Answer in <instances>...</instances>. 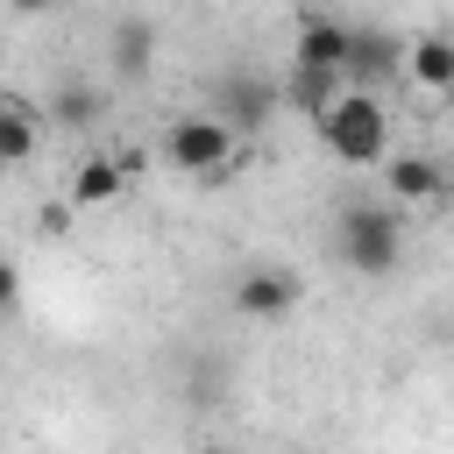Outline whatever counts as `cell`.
Returning a JSON list of instances; mask_svg holds the SVG:
<instances>
[{
    "label": "cell",
    "instance_id": "1",
    "mask_svg": "<svg viewBox=\"0 0 454 454\" xmlns=\"http://www.w3.org/2000/svg\"><path fill=\"white\" fill-rule=\"evenodd\" d=\"M333 255L355 277H390L404 255V213L390 199H348L333 220Z\"/></svg>",
    "mask_w": 454,
    "mask_h": 454
},
{
    "label": "cell",
    "instance_id": "2",
    "mask_svg": "<svg viewBox=\"0 0 454 454\" xmlns=\"http://www.w3.org/2000/svg\"><path fill=\"white\" fill-rule=\"evenodd\" d=\"M319 142L340 163H390V114L376 106V92H340V106L319 121Z\"/></svg>",
    "mask_w": 454,
    "mask_h": 454
},
{
    "label": "cell",
    "instance_id": "3",
    "mask_svg": "<svg viewBox=\"0 0 454 454\" xmlns=\"http://www.w3.org/2000/svg\"><path fill=\"white\" fill-rule=\"evenodd\" d=\"M163 163L184 170V177H227L234 163V128L220 114H184L163 128Z\"/></svg>",
    "mask_w": 454,
    "mask_h": 454
},
{
    "label": "cell",
    "instance_id": "4",
    "mask_svg": "<svg viewBox=\"0 0 454 454\" xmlns=\"http://www.w3.org/2000/svg\"><path fill=\"white\" fill-rule=\"evenodd\" d=\"M213 106H220V121H227L234 135H248V128H270V114L284 106V85L262 78V71H248V64H234V71H220Z\"/></svg>",
    "mask_w": 454,
    "mask_h": 454
},
{
    "label": "cell",
    "instance_id": "5",
    "mask_svg": "<svg viewBox=\"0 0 454 454\" xmlns=\"http://www.w3.org/2000/svg\"><path fill=\"white\" fill-rule=\"evenodd\" d=\"M348 50H355V21L326 14V7H305V14H298L291 71H333V78H348Z\"/></svg>",
    "mask_w": 454,
    "mask_h": 454
},
{
    "label": "cell",
    "instance_id": "6",
    "mask_svg": "<svg viewBox=\"0 0 454 454\" xmlns=\"http://www.w3.org/2000/svg\"><path fill=\"white\" fill-rule=\"evenodd\" d=\"M291 305H298V277H291V270L255 262V270L234 277V312H241V319H284Z\"/></svg>",
    "mask_w": 454,
    "mask_h": 454
},
{
    "label": "cell",
    "instance_id": "7",
    "mask_svg": "<svg viewBox=\"0 0 454 454\" xmlns=\"http://www.w3.org/2000/svg\"><path fill=\"white\" fill-rule=\"evenodd\" d=\"M383 184H390V206H426V199H447V170L419 149H397L383 163Z\"/></svg>",
    "mask_w": 454,
    "mask_h": 454
},
{
    "label": "cell",
    "instance_id": "8",
    "mask_svg": "<svg viewBox=\"0 0 454 454\" xmlns=\"http://www.w3.org/2000/svg\"><path fill=\"white\" fill-rule=\"evenodd\" d=\"M106 57H114L121 78H142L149 57H156V21H149V14H114V28H106Z\"/></svg>",
    "mask_w": 454,
    "mask_h": 454
},
{
    "label": "cell",
    "instance_id": "9",
    "mask_svg": "<svg viewBox=\"0 0 454 454\" xmlns=\"http://www.w3.org/2000/svg\"><path fill=\"white\" fill-rule=\"evenodd\" d=\"M35 135H43V114H35L21 92H0V170L28 163V156H35Z\"/></svg>",
    "mask_w": 454,
    "mask_h": 454
},
{
    "label": "cell",
    "instance_id": "10",
    "mask_svg": "<svg viewBox=\"0 0 454 454\" xmlns=\"http://www.w3.org/2000/svg\"><path fill=\"white\" fill-rule=\"evenodd\" d=\"M340 92H348V78H333V71H284V106L312 114V128L340 106Z\"/></svg>",
    "mask_w": 454,
    "mask_h": 454
},
{
    "label": "cell",
    "instance_id": "11",
    "mask_svg": "<svg viewBox=\"0 0 454 454\" xmlns=\"http://www.w3.org/2000/svg\"><path fill=\"white\" fill-rule=\"evenodd\" d=\"M397 71V43L383 35V28H355V50H348V78H355V92H369L376 78H390Z\"/></svg>",
    "mask_w": 454,
    "mask_h": 454
},
{
    "label": "cell",
    "instance_id": "12",
    "mask_svg": "<svg viewBox=\"0 0 454 454\" xmlns=\"http://www.w3.org/2000/svg\"><path fill=\"white\" fill-rule=\"evenodd\" d=\"M404 71L426 85V92H454V35H419L404 50Z\"/></svg>",
    "mask_w": 454,
    "mask_h": 454
},
{
    "label": "cell",
    "instance_id": "13",
    "mask_svg": "<svg viewBox=\"0 0 454 454\" xmlns=\"http://www.w3.org/2000/svg\"><path fill=\"white\" fill-rule=\"evenodd\" d=\"M121 192H128L121 149H114V156H85L78 177H71V199H78V206H106V199H121Z\"/></svg>",
    "mask_w": 454,
    "mask_h": 454
},
{
    "label": "cell",
    "instance_id": "14",
    "mask_svg": "<svg viewBox=\"0 0 454 454\" xmlns=\"http://www.w3.org/2000/svg\"><path fill=\"white\" fill-rule=\"evenodd\" d=\"M43 114H50L57 128H71V135H78V128H92V121H99V85H85V78H64V85L50 92V106H43Z\"/></svg>",
    "mask_w": 454,
    "mask_h": 454
},
{
    "label": "cell",
    "instance_id": "15",
    "mask_svg": "<svg viewBox=\"0 0 454 454\" xmlns=\"http://www.w3.org/2000/svg\"><path fill=\"white\" fill-rule=\"evenodd\" d=\"M14 298H21V270H14V262H7V255H0V312H7V305H14Z\"/></svg>",
    "mask_w": 454,
    "mask_h": 454
},
{
    "label": "cell",
    "instance_id": "16",
    "mask_svg": "<svg viewBox=\"0 0 454 454\" xmlns=\"http://www.w3.org/2000/svg\"><path fill=\"white\" fill-rule=\"evenodd\" d=\"M192 454H234V447H192Z\"/></svg>",
    "mask_w": 454,
    "mask_h": 454
},
{
    "label": "cell",
    "instance_id": "17",
    "mask_svg": "<svg viewBox=\"0 0 454 454\" xmlns=\"http://www.w3.org/2000/svg\"><path fill=\"white\" fill-rule=\"evenodd\" d=\"M447 206H454V170H447Z\"/></svg>",
    "mask_w": 454,
    "mask_h": 454
}]
</instances>
